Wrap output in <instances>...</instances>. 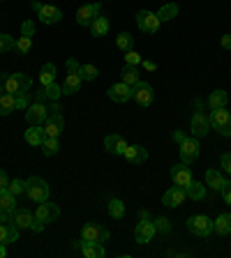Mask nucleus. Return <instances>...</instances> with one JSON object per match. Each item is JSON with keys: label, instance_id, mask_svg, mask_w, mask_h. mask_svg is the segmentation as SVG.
<instances>
[{"label": "nucleus", "instance_id": "1", "mask_svg": "<svg viewBox=\"0 0 231 258\" xmlns=\"http://www.w3.org/2000/svg\"><path fill=\"white\" fill-rule=\"evenodd\" d=\"M0 81L5 83V92H10L14 97L23 95V92H30V88H32V79L26 72H14V74H7V76L3 74Z\"/></svg>", "mask_w": 231, "mask_h": 258}, {"label": "nucleus", "instance_id": "2", "mask_svg": "<svg viewBox=\"0 0 231 258\" xmlns=\"http://www.w3.org/2000/svg\"><path fill=\"white\" fill-rule=\"evenodd\" d=\"M60 111H63V108H60L56 102H51V108H49V118H47V122L42 124L44 136L58 139L60 132L65 129V120H63V113H60Z\"/></svg>", "mask_w": 231, "mask_h": 258}, {"label": "nucleus", "instance_id": "3", "mask_svg": "<svg viewBox=\"0 0 231 258\" xmlns=\"http://www.w3.org/2000/svg\"><path fill=\"white\" fill-rule=\"evenodd\" d=\"M65 64H67V76L63 81V95H76L81 90V83H83L79 76V62L74 58H70Z\"/></svg>", "mask_w": 231, "mask_h": 258}, {"label": "nucleus", "instance_id": "4", "mask_svg": "<svg viewBox=\"0 0 231 258\" xmlns=\"http://www.w3.org/2000/svg\"><path fill=\"white\" fill-rule=\"evenodd\" d=\"M208 122L213 129H217L222 136H231V113L226 111V106L213 108L208 115Z\"/></svg>", "mask_w": 231, "mask_h": 258}, {"label": "nucleus", "instance_id": "5", "mask_svg": "<svg viewBox=\"0 0 231 258\" xmlns=\"http://www.w3.org/2000/svg\"><path fill=\"white\" fill-rule=\"evenodd\" d=\"M188 231L197 237H210V233L215 231L213 228V219H208L206 215H194V217H188Z\"/></svg>", "mask_w": 231, "mask_h": 258}, {"label": "nucleus", "instance_id": "6", "mask_svg": "<svg viewBox=\"0 0 231 258\" xmlns=\"http://www.w3.org/2000/svg\"><path fill=\"white\" fill-rule=\"evenodd\" d=\"M32 10L37 12V19L42 23H47V26H54V23H58L60 19H63V10L56 5H42L39 0H32Z\"/></svg>", "mask_w": 231, "mask_h": 258}, {"label": "nucleus", "instance_id": "7", "mask_svg": "<svg viewBox=\"0 0 231 258\" xmlns=\"http://www.w3.org/2000/svg\"><path fill=\"white\" fill-rule=\"evenodd\" d=\"M26 194L35 203H44V201H49V184L44 182L42 177L32 175L26 180Z\"/></svg>", "mask_w": 231, "mask_h": 258}, {"label": "nucleus", "instance_id": "8", "mask_svg": "<svg viewBox=\"0 0 231 258\" xmlns=\"http://www.w3.org/2000/svg\"><path fill=\"white\" fill-rule=\"evenodd\" d=\"M136 26H139V30L146 32V35H155V32L160 30L162 21H160V16H157V12L153 14V12H148V10H139L136 12Z\"/></svg>", "mask_w": 231, "mask_h": 258}, {"label": "nucleus", "instance_id": "9", "mask_svg": "<svg viewBox=\"0 0 231 258\" xmlns=\"http://www.w3.org/2000/svg\"><path fill=\"white\" fill-rule=\"evenodd\" d=\"M132 99H134L139 106H144V108L153 106V102H155V92H153V86H151V83H144V81H139L136 86H132Z\"/></svg>", "mask_w": 231, "mask_h": 258}, {"label": "nucleus", "instance_id": "10", "mask_svg": "<svg viewBox=\"0 0 231 258\" xmlns=\"http://www.w3.org/2000/svg\"><path fill=\"white\" fill-rule=\"evenodd\" d=\"M199 152H201V145H199L197 136H188V139L180 143V161L188 164V166L199 159Z\"/></svg>", "mask_w": 231, "mask_h": 258}, {"label": "nucleus", "instance_id": "11", "mask_svg": "<svg viewBox=\"0 0 231 258\" xmlns=\"http://www.w3.org/2000/svg\"><path fill=\"white\" fill-rule=\"evenodd\" d=\"M81 240H86V242H107L109 240V231L104 228V226L100 224H83V228H81Z\"/></svg>", "mask_w": 231, "mask_h": 258}, {"label": "nucleus", "instance_id": "12", "mask_svg": "<svg viewBox=\"0 0 231 258\" xmlns=\"http://www.w3.org/2000/svg\"><path fill=\"white\" fill-rule=\"evenodd\" d=\"M100 10H102V3H88V5H81L76 10V23L79 26H90L100 16Z\"/></svg>", "mask_w": 231, "mask_h": 258}, {"label": "nucleus", "instance_id": "13", "mask_svg": "<svg viewBox=\"0 0 231 258\" xmlns=\"http://www.w3.org/2000/svg\"><path fill=\"white\" fill-rule=\"evenodd\" d=\"M47 118H49V108L44 102H35L26 108V122L28 124H39V127H42V124L47 122Z\"/></svg>", "mask_w": 231, "mask_h": 258}, {"label": "nucleus", "instance_id": "14", "mask_svg": "<svg viewBox=\"0 0 231 258\" xmlns=\"http://www.w3.org/2000/svg\"><path fill=\"white\" fill-rule=\"evenodd\" d=\"M107 95H109V99L111 102H116V104H125V102H129L132 99V86H127V83H113L111 88L107 90Z\"/></svg>", "mask_w": 231, "mask_h": 258}, {"label": "nucleus", "instance_id": "15", "mask_svg": "<svg viewBox=\"0 0 231 258\" xmlns=\"http://www.w3.org/2000/svg\"><path fill=\"white\" fill-rule=\"evenodd\" d=\"M185 199H188L185 189L178 187V184H173L169 191H164V196H162V205H167V208H180V205L185 203Z\"/></svg>", "mask_w": 231, "mask_h": 258}, {"label": "nucleus", "instance_id": "16", "mask_svg": "<svg viewBox=\"0 0 231 258\" xmlns=\"http://www.w3.org/2000/svg\"><path fill=\"white\" fill-rule=\"evenodd\" d=\"M153 235H155V224L151 219H141L134 228V240L139 244H148L153 240Z\"/></svg>", "mask_w": 231, "mask_h": 258}, {"label": "nucleus", "instance_id": "17", "mask_svg": "<svg viewBox=\"0 0 231 258\" xmlns=\"http://www.w3.org/2000/svg\"><path fill=\"white\" fill-rule=\"evenodd\" d=\"M35 217H37L39 221H44V224H51V221H56L60 217V208L56 203H49V201H44V203H39Z\"/></svg>", "mask_w": 231, "mask_h": 258}, {"label": "nucleus", "instance_id": "18", "mask_svg": "<svg viewBox=\"0 0 231 258\" xmlns=\"http://www.w3.org/2000/svg\"><path fill=\"white\" fill-rule=\"evenodd\" d=\"M208 127H210L208 115H206V113H201V111H194V115H192V127H190V134L197 136V139H201V136L208 134Z\"/></svg>", "mask_w": 231, "mask_h": 258}, {"label": "nucleus", "instance_id": "19", "mask_svg": "<svg viewBox=\"0 0 231 258\" xmlns=\"http://www.w3.org/2000/svg\"><path fill=\"white\" fill-rule=\"evenodd\" d=\"M171 180H173V184H178V187L185 189L194 177H192V173H190L188 164H176V166H171Z\"/></svg>", "mask_w": 231, "mask_h": 258}, {"label": "nucleus", "instance_id": "20", "mask_svg": "<svg viewBox=\"0 0 231 258\" xmlns=\"http://www.w3.org/2000/svg\"><path fill=\"white\" fill-rule=\"evenodd\" d=\"M127 145L129 143L120 134H109L107 139H104V148H107V152L109 155H116V157L125 155V148H127Z\"/></svg>", "mask_w": 231, "mask_h": 258}, {"label": "nucleus", "instance_id": "21", "mask_svg": "<svg viewBox=\"0 0 231 258\" xmlns=\"http://www.w3.org/2000/svg\"><path fill=\"white\" fill-rule=\"evenodd\" d=\"M76 247L81 249V253L86 258H104L107 256V249H104L102 242H86V240H79Z\"/></svg>", "mask_w": 231, "mask_h": 258}, {"label": "nucleus", "instance_id": "22", "mask_svg": "<svg viewBox=\"0 0 231 258\" xmlns=\"http://www.w3.org/2000/svg\"><path fill=\"white\" fill-rule=\"evenodd\" d=\"M125 159L129 161V164H144L146 159H148V150H146L144 145H139V143H132V145H127V148H125Z\"/></svg>", "mask_w": 231, "mask_h": 258}, {"label": "nucleus", "instance_id": "23", "mask_svg": "<svg viewBox=\"0 0 231 258\" xmlns=\"http://www.w3.org/2000/svg\"><path fill=\"white\" fill-rule=\"evenodd\" d=\"M19 240V226L12 219L0 221V244H10V242Z\"/></svg>", "mask_w": 231, "mask_h": 258}, {"label": "nucleus", "instance_id": "24", "mask_svg": "<svg viewBox=\"0 0 231 258\" xmlns=\"http://www.w3.org/2000/svg\"><path fill=\"white\" fill-rule=\"evenodd\" d=\"M32 219H35V215H32L30 210H26V208H16L14 212H12V221L19 226V231H21V228H30Z\"/></svg>", "mask_w": 231, "mask_h": 258}, {"label": "nucleus", "instance_id": "25", "mask_svg": "<svg viewBox=\"0 0 231 258\" xmlns=\"http://www.w3.org/2000/svg\"><path fill=\"white\" fill-rule=\"evenodd\" d=\"M23 139H26L28 145H32V148H39V145H42V141L47 139V136H44V129L39 127V124H30V129H26Z\"/></svg>", "mask_w": 231, "mask_h": 258}, {"label": "nucleus", "instance_id": "26", "mask_svg": "<svg viewBox=\"0 0 231 258\" xmlns=\"http://www.w3.org/2000/svg\"><path fill=\"white\" fill-rule=\"evenodd\" d=\"M224 182H226L224 175H222L217 168H208V171H206V187H208V189H215V191H220Z\"/></svg>", "mask_w": 231, "mask_h": 258}, {"label": "nucleus", "instance_id": "27", "mask_svg": "<svg viewBox=\"0 0 231 258\" xmlns=\"http://www.w3.org/2000/svg\"><path fill=\"white\" fill-rule=\"evenodd\" d=\"M0 210H5L7 215H12L16 210V196L10 189H0Z\"/></svg>", "mask_w": 231, "mask_h": 258}, {"label": "nucleus", "instance_id": "28", "mask_svg": "<svg viewBox=\"0 0 231 258\" xmlns=\"http://www.w3.org/2000/svg\"><path fill=\"white\" fill-rule=\"evenodd\" d=\"M226 102H229V92H226V90H213V92L208 95V106H210V111H213V108L226 106Z\"/></svg>", "mask_w": 231, "mask_h": 258}, {"label": "nucleus", "instance_id": "29", "mask_svg": "<svg viewBox=\"0 0 231 258\" xmlns=\"http://www.w3.org/2000/svg\"><path fill=\"white\" fill-rule=\"evenodd\" d=\"M185 194H188L192 201H204L206 199V184L197 182V180H192V182L185 187Z\"/></svg>", "mask_w": 231, "mask_h": 258}, {"label": "nucleus", "instance_id": "30", "mask_svg": "<svg viewBox=\"0 0 231 258\" xmlns=\"http://www.w3.org/2000/svg\"><path fill=\"white\" fill-rule=\"evenodd\" d=\"M56 81V64L54 62H47L39 70V83H42V88H47V86H51Z\"/></svg>", "mask_w": 231, "mask_h": 258}, {"label": "nucleus", "instance_id": "31", "mask_svg": "<svg viewBox=\"0 0 231 258\" xmlns=\"http://www.w3.org/2000/svg\"><path fill=\"white\" fill-rule=\"evenodd\" d=\"M213 228H215V233H220V235H229L231 233V215H220L215 221H213Z\"/></svg>", "mask_w": 231, "mask_h": 258}, {"label": "nucleus", "instance_id": "32", "mask_svg": "<svg viewBox=\"0 0 231 258\" xmlns=\"http://www.w3.org/2000/svg\"><path fill=\"white\" fill-rule=\"evenodd\" d=\"M12 111H16V97L10 92L0 95V115H10Z\"/></svg>", "mask_w": 231, "mask_h": 258}, {"label": "nucleus", "instance_id": "33", "mask_svg": "<svg viewBox=\"0 0 231 258\" xmlns=\"http://www.w3.org/2000/svg\"><path fill=\"white\" fill-rule=\"evenodd\" d=\"M90 32H93V37H104V35L109 32V19L97 16L95 21L90 23Z\"/></svg>", "mask_w": 231, "mask_h": 258}, {"label": "nucleus", "instance_id": "34", "mask_svg": "<svg viewBox=\"0 0 231 258\" xmlns=\"http://www.w3.org/2000/svg\"><path fill=\"white\" fill-rule=\"evenodd\" d=\"M109 217H111V219H123L125 217V203L120 199L109 201Z\"/></svg>", "mask_w": 231, "mask_h": 258}, {"label": "nucleus", "instance_id": "35", "mask_svg": "<svg viewBox=\"0 0 231 258\" xmlns=\"http://www.w3.org/2000/svg\"><path fill=\"white\" fill-rule=\"evenodd\" d=\"M120 74H123V83H127V86H136V83L141 81V79H139V72H136V67H132V64H125Z\"/></svg>", "mask_w": 231, "mask_h": 258}, {"label": "nucleus", "instance_id": "36", "mask_svg": "<svg viewBox=\"0 0 231 258\" xmlns=\"http://www.w3.org/2000/svg\"><path fill=\"white\" fill-rule=\"evenodd\" d=\"M157 16H160V21H171V19H176L178 16V5H173V3L162 5L160 12H157Z\"/></svg>", "mask_w": 231, "mask_h": 258}, {"label": "nucleus", "instance_id": "37", "mask_svg": "<svg viewBox=\"0 0 231 258\" xmlns=\"http://www.w3.org/2000/svg\"><path fill=\"white\" fill-rule=\"evenodd\" d=\"M79 76L81 81H95L100 76V70L95 64H79Z\"/></svg>", "mask_w": 231, "mask_h": 258}, {"label": "nucleus", "instance_id": "38", "mask_svg": "<svg viewBox=\"0 0 231 258\" xmlns=\"http://www.w3.org/2000/svg\"><path fill=\"white\" fill-rule=\"evenodd\" d=\"M39 148H42V152L47 157H54L56 152L60 150V143H58V139H51V136H47V139L42 141V145H39Z\"/></svg>", "mask_w": 231, "mask_h": 258}, {"label": "nucleus", "instance_id": "39", "mask_svg": "<svg viewBox=\"0 0 231 258\" xmlns=\"http://www.w3.org/2000/svg\"><path fill=\"white\" fill-rule=\"evenodd\" d=\"M5 51H16V39L7 32H0V53H5Z\"/></svg>", "mask_w": 231, "mask_h": 258}, {"label": "nucleus", "instance_id": "40", "mask_svg": "<svg viewBox=\"0 0 231 258\" xmlns=\"http://www.w3.org/2000/svg\"><path fill=\"white\" fill-rule=\"evenodd\" d=\"M44 90V95H47V102H56L60 95H63V86H58V83H51V86H47V88H42Z\"/></svg>", "mask_w": 231, "mask_h": 258}, {"label": "nucleus", "instance_id": "41", "mask_svg": "<svg viewBox=\"0 0 231 258\" xmlns=\"http://www.w3.org/2000/svg\"><path fill=\"white\" fill-rule=\"evenodd\" d=\"M132 44H134V37H132L129 32H120L118 37H116V46H118L120 51H129Z\"/></svg>", "mask_w": 231, "mask_h": 258}, {"label": "nucleus", "instance_id": "42", "mask_svg": "<svg viewBox=\"0 0 231 258\" xmlns=\"http://www.w3.org/2000/svg\"><path fill=\"white\" fill-rule=\"evenodd\" d=\"M153 224H155V233H162V235H169V233H171V221H169L167 217H157Z\"/></svg>", "mask_w": 231, "mask_h": 258}, {"label": "nucleus", "instance_id": "43", "mask_svg": "<svg viewBox=\"0 0 231 258\" xmlns=\"http://www.w3.org/2000/svg\"><path fill=\"white\" fill-rule=\"evenodd\" d=\"M10 189L14 196H23L26 194V180H10Z\"/></svg>", "mask_w": 231, "mask_h": 258}, {"label": "nucleus", "instance_id": "44", "mask_svg": "<svg viewBox=\"0 0 231 258\" xmlns=\"http://www.w3.org/2000/svg\"><path fill=\"white\" fill-rule=\"evenodd\" d=\"M32 48V37H19L16 39V51H19V53H28V51H30Z\"/></svg>", "mask_w": 231, "mask_h": 258}, {"label": "nucleus", "instance_id": "45", "mask_svg": "<svg viewBox=\"0 0 231 258\" xmlns=\"http://www.w3.org/2000/svg\"><path fill=\"white\" fill-rule=\"evenodd\" d=\"M139 62H144V60H141V55L136 53V51H132V48H129V51H125V64H132V67H136Z\"/></svg>", "mask_w": 231, "mask_h": 258}, {"label": "nucleus", "instance_id": "46", "mask_svg": "<svg viewBox=\"0 0 231 258\" xmlns=\"http://www.w3.org/2000/svg\"><path fill=\"white\" fill-rule=\"evenodd\" d=\"M28 106H30V92H23L16 97V111H26Z\"/></svg>", "mask_w": 231, "mask_h": 258}, {"label": "nucleus", "instance_id": "47", "mask_svg": "<svg viewBox=\"0 0 231 258\" xmlns=\"http://www.w3.org/2000/svg\"><path fill=\"white\" fill-rule=\"evenodd\" d=\"M21 35L23 37H32V35H35V21H30V19L23 21L21 23Z\"/></svg>", "mask_w": 231, "mask_h": 258}, {"label": "nucleus", "instance_id": "48", "mask_svg": "<svg viewBox=\"0 0 231 258\" xmlns=\"http://www.w3.org/2000/svg\"><path fill=\"white\" fill-rule=\"evenodd\" d=\"M220 194H222V199H224V203H226V205H231V182H229V180H226V182L222 184Z\"/></svg>", "mask_w": 231, "mask_h": 258}, {"label": "nucleus", "instance_id": "49", "mask_svg": "<svg viewBox=\"0 0 231 258\" xmlns=\"http://www.w3.org/2000/svg\"><path fill=\"white\" fill-rule=\"evenodd\" d=\"M220 166L231 175V152H224V155L220 157Z\"/></svg>", "mask_w": 231, "mask_h": 258}, {"label": "nucleus", "instance_id": "50", "mask_svg": "<svg viewBox=\"0 0 231 258\" xmlns=\"http://www.w3.org/2000/svg\"><path fill=\"white\" fill-rule=\"evenodd\" d=\"M7 187H10V175L0 168V189H7Z\"/></svg>", "mask_w": 231, "mask_h": 258}, {"label": "nucleus", "instance_id": "51", "mask_svg": "<svg viewBox=\"0 0 231 258\" xmlns=\"http://www.w3.org/2000/svg\"><path fill=\"white\" fill-rule=\"evenodd\" d=\"M220 44H222V48H231V32H226V35H222Z\"/></svg>", "mask_w": 231, "mask_h": 258}, {"label": "nucleus", "instance_id": "52", "mask_svg": "<svg viewBox=\"0 0 231 258\" xmlns=\"http://www.w3.org/2000/svg\"><path fill=\"white\" fill-rule=\"evenodd\" d=\"M185 139H188V134H185V132H173V141H176V143H178V145L183 143V141H185Z\"/></svg>", "mask_w": 231, "mask_h": 258}, {"label": "nucleus", "instance_id": "53", "mask_svg": "<svg viewBox=\"0 0 231 258\" xmlns=\"http://www.w3.org/2000/svg\"><path fill=\"white\" fill-rule=\"evenodd\" d=\"M144 67H146L148 72H155V70H157V64L153 62V60H144Z\"/></svg>", "mask_w": 231, "mask_h": 258}, {"label": "nucleus", "instance_id": "54", "mask_svg": "<svg viewBox=\"0 0 231 258\" xmlns=\"http://www.w3.org/2000/svg\"><path fill=\"white\" fill-rule=\"evenodd\" d=\"M139 219H151V215H148V210H139Z\"/></svg>", "mask_w": 231, "mask_h": 258}, {"label": "nucleus", "instance_id": "55", "mask_svg": "<svg viewBox=\"0 0 231 258\" xmlns=\"http://www.w3.org/2000/svg\"><path fill=\"white\" fill-rule=\"evenodd\" d=\"M7 256V249H5V244H0V258H5Z\"/></svg>", "mask_w": 231, "mask_h": 258}, {"label": "nucleus", "instance_id": "56", "mask_svg": "<svg viewBox=\"0 0 231 258\" xmlns=\"http://www.w3.org/2000/svg\"><path fill=\"white\" fill-rule=\"evenodd\" d=\"M0 95H5V83L0 81Z\"/></svg>", "mask_w": 231, "mask_h": 258}]
</instances>
